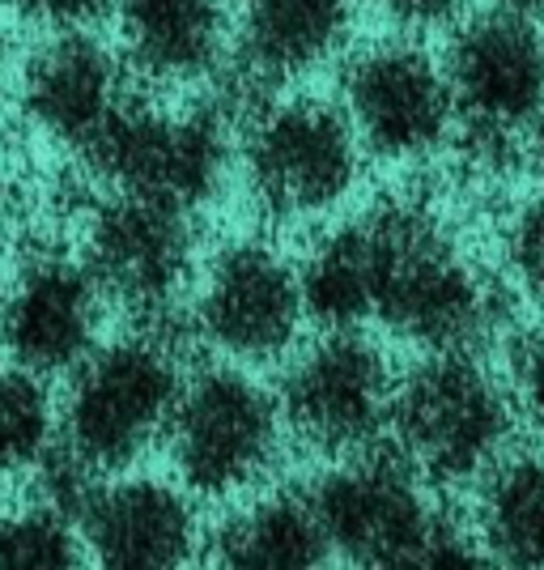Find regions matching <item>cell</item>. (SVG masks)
I'll return each instance as SVG.
<instances>
[{
    "label": "cell",
    "mask_w": 544,
    "mask_h": 570,
    "mask_svg": "<svg viewBox=\"0 0 544 570\" xmlns=\"http://www.w3.org/2000/svg\"><path fill=\"white\" fill-rule=\"evenodd\" d=\"M196 320L230 362L285 357L307 320L298 268L268 243H230L205 273Z\"/></svg>",
    "instance_id": "obj_11"
},
{
    "label": "cell",
    "mask_w": 544,
    "mask_h": 570,
    "mask_svg": "<svg viewBox=\"0 0 544 570\" xmlns=\"http://www.w3.org/2000/svg\"><path fill=\"white\" fill-rule=\"evenodd\" d=\"M375 4L400 26H438L464 9V0H375Z\"/></svg>",
    "instance_id": "obj_26"
},
{
    "label": "cell",
    "mask_w": 544,
    "mask_h": 570,
    "mask_svg": "<svg viewBox=\"0 0 544 570\" xmlns=\"http://www.w3.org/2000/svg\"><path fill=\"white\" fill-rule=\"evenodd\" d=\"M123 56L162 86H188L221 65L226 13L221 0H116Z\"/></svg>",
    "instance_id": "obj_16"
},
{
    "label": "cell",
    "mask_w": 544,
    "mask_h": 570,
    "mask_svg": "<svg viewBox=\"0 0 544 570\" xmlns=\"http://www.w3.org/2000/svg\"><path fill=\"white\" fill-rule=\"evenodd\" d=\"M502 9H515V13L536 18V13H544V0H502Z\"/></svg>",
    "instance_id": "obj_28"
},
{
    "label": "cell",
    "mask_w": 544,
    "mask_h": 570,
    "mask_svg": "<svg viewBox=\"0 0 544 570\" xmlns=\"http://www.w3.org/2000/svg\"><path fill=\"white\" fill-rule=\"evenodd\" d=\"M379 273L375 320L422 350H473L494 324V289L455 238L413 205L370 209Z\"/></svg>",
    "instance_id": "obj_2"
},
{
    "label": "cell",
    "mask_w": 544,
    "mask_h": 570,
    "mask_svg": "<svg viewBox=\"0 0 544 570\" xmlns=\"http://www.w3.org/2000/svg\"><path fill=\"white\" fill-rule=\"evenodd\" d=\"M0 298H4V289H0Z\"/></svg>",
    "instance_id": "obj_30"
},
{
    "label": "cell",
    "mask_w": 544,
    "mask_h": 570,
    "mask_svg": "<svg viewBox=\"0 0 544 570\" xmlns=\"http://www.w3.org/2000/svg\"><path fill=\"white\" fill-rule=\"evenodd\" d=\"M481 537L506 567H544V460H497L485 473Z\"/></svg>",
    "instance_id": "obj_20"
},
{
    "label": "cell",
    "mask_w": 544,
    "mask_h": 570,
    "mask_svg": "<svg viewBox=\"0 0 544 570\" xmlns=\"http://www.w3.org/2000/svg\"><path fill=\"white\" fill-rule=\"evenodd\" d=\"M86 264L102 294L119 298L137 315H162L175 307L191 273L188 209L119 191L90 217Z\"/></svg>",
    "instance_id": "obj_12"
},
{
    "label": "cell",
    "mask_w": 544,
    "mask_h": 570,
    "mask_svg": "<svg viewBox=\"0 0 544 570\" xmlns=\"http://www.w3.org/2000/svg\"><path fill=\"white\" fill-rule=\"evenodd\" d=\"M56 452V404L43 375L0 366V476L34 473Z\"/></svg>",
    "instance_id": "obj_21"
},
{
    "label": "cell",
    "mask_w": 544,
    "mask_h": 570,
    "mask_svg": "<svg viewBox=\"0 0 544 570\" xmlns=\"http://www.w3.org/2000/svg\"><path fill=\"white\" fill-rule=\"evenodd\" d=\"M281 430V401L260 380L243 366H205L179 387L166 439L191 494L235 499L273 473Z\"/></svg>",
    "instance_id": "obj_5"
},
{
    "label": "cell",
    "mask_w": 544,
    "mask_h": 570,
    "mask_svg": "<svg viewBox=\"0 0 544 570\" xmlns=\"http://www.w3.org/2000/svg\"><path fill=\"white\" fill-rule=\"evenodd\" d=\"M77 528L86 549L111 570H175L200 549V520L188 494L154 476L95 485Z\"/></svg>",
    "instance_id": "obj_14"
},
{
    "label": "cell",
    "mask_w": 544,
    "mask_h": 570,
    "mask_svg": "<svg viewBox=\"0 0 544 570\" xmlns=\"http://www.w3.org/2000/svg\"><path fill=\"white\" fill-rule=\"evenodd\" d=\"M81 567V528L69 511L34 499L0 515V570Z\"/></svg>",
    "instance_id": "obj_22"
},
{
    "label": "cell",
    "mask_w": 544,
    "mask_h": 570,
    "mask_svg": "<svg viewBox=\"0 0 544 570\" xmlns=\"http://www.w3.org/2000/svg\"><path fill=\"white\" fill-rule=\"evenodd\" d=\"M400 455L438 485L485 476L511 434V404L468 350H429L392 392Z\"/></svg>",
    "instance_id": "obj_4"
},
{
    "label": "cell",
    "mask_w": 544,
    "mask_h": 570,
    "mask_svg": "<svg viewBox=\"0 0 544 570\" xmlns=\"http://www.w3.org/2000/svg\"><path fill=\"white\" fill-rule=\"evenodd\" d=\"M354 26V0H247L238 60L251 81H294L328 65Z\"/></svg>",
    "instance_id": "obj_17"
},
{
    "label": "cell",
    "mask_w": 544,
    "mask_h": 570,
    "mask_svg": "<svg viewBox=\"0 0 544 570\" xmlns=\"http://www.w3.org/2000/svg\"><path fill=\"white\" fill-rule=\"evenodd\" d=\"M90 154L119 191L149 196L191 214L209 205L226 184L230 132L226 116L209 107L166 111V107L123 102Z\"/></svg>",
    "instance_id": "obj_7"
},
{
    "label": "cell",
    "mask_w": 544,
    "mask_h": 570,
    "mask_svg": "<svg viewBox=\"0 0 544 570\" xmlns=\"http://www.w3.org/2000/svg\"><path fill=\"white\" fill-rule=\"evenodd\" d=\"M119 60L95 35L56 30L22 69V107L48 137L77 149H95L107 124L123 107Z\"/></svg>",
    "instance_id": "obj_15"
},
{
    "label": "cell",
    "mask_w": 544,
    "mask_h": 570,
    "mask_svg": "<svg viewBox=\"0 0 544 570\" xmlns=\"http://www.w3.org/2000/svg\"><path fill=\"white\" fill-rule=\"evenodd\" d=\"M392 366L375 341L354 328H328L307 354L294 357L281 383V417L298 439L332 455L375 443L392 413Z\"/></svg>",
    "instance_id": "obj_9"
},
{
    "label": "cell",
    "mask_w": 544,
    "mask_h": 570,
    "mask_svg": "<svg viewBox=\"0 0 544 570\" xmlns=\"http://www.w3.org/2000/svg\"><path fill=\"white\" fill-rule=\"evenodd\" d=\"M532 163H536V170H541V179H544V111L536 116V124H532Z\"/></svg>",
    "instance_id": "obj_27"
},
{
    "label": "cell",
    "mask_w": 544,
    "mask_h": 570,
    "mask_svg": "<svg viewBox=\"0 0 544 570\" xmlns=\"http://www.w3.org/2000/svg\"><path fill=\"white\" fill-rule=\"evenodd\" d=\"M515 380H520V401L532 417V426L544 434V336H532L520 350Z\"/></svg>",
    "instance_id": "obj_25"
},
{
    "label": "cell",
    "mask_w": 544,
    "mask_h": 570,
    "mask_svg": "<svg viewBox=\"0 0 544 570\" xmlns=\"http://www.w3.org/2000/svg\"><path fill=\"white\" fill-rule=\"evenodd\" d=\"M0 69H4V43H0Z\"/></svg>",
    "instance_id": "obj_29"
},
{
    "label": "cell",
    "mask_w": 544,
    "mask_h": 570,
    "mask_svg": "<svg viewBox=\"0 0 544 570\" xmlns=\"http://www.w3.org/2000/svg\"><path fill=\"white\" fill-rule=\"evenodd\" d=\"M18 18L34 26H48V30H77V26L95 22L98 9L107 0H4Z\"/></svg>",
    "instance_id": "obj_24"
},
{
    "label": "cell",
    "mask_w": 544,
    "mask_h": 570,
    "mask_svg": "<svg viewBox=\"0 0 544 570\" xmlns=\"http://www.w3.org/2000/svg\"><path fill=\"white\" fill-rule=\"evenodd\" d=\"M332 553L357 567H473V541L434 511L404 455L349 452L310 490Z\"/></svg>",
    "instance_id": "obj_1"
},
{
    "label": "cell",
    "mask_w": 544,
    "mask_h": 570,
    "mask_svg": "<svg viewBox=\"0 0 544 570\" xmlns=\"http://www.w3.org/2000/svg\"><path fill=\"white\" fill-rule=\"evenodd\" d=\"M455 119L476 145H506L544 111V35L527 13L489 9L459 26L447 51Z\"/></svg>",
    "instance_id": "obj_8"
},
{
    "label": "cell",
    "mask_w": 544,
    "mask_h": 570,
    "mask_svg": "<svg viewBox=\"0 0 544 570\" xmlns=\"http://www.w3.org/2000/svg\"><path fill=\"white\" fill-rule=\"evenodd\" d=\"M375 273H379V243L375 217L362 214L336 226L328 238L298 268L307 315L324 328H357L375 320Z\"/></svg>",
    "instance_id": "obj_19"
},
{
    "label": "cell",
    "mask_w": 544,
    "mask_h": 570,
    "mask_svg": "<svg viewBox=\"0 0 544 570\" xmlns=\"http://www.w3.org/2000/svg\"><path fill=\"white\" fill-rule=\"evenodd\" d=\"M209 553L230 570H315L328 562L332 546L310 494L277 490L217 523Z\"/></svg>",
    "instance_id": "obj_18"
},
{
    "label": "cell",
    "mask_w": 544,
    "mask_h": 570,
    "mask_svg": "<svg viewBox=\"0 0 544 570\" xmlns=\"http://www.w3.org/2000/svg\"><path fill=\"white\" fill-rule=\"evenodd\" d=\"M98 324L102 285L69 256H34L0 298V341L34 375L72 371L98 345Z\"/></svg>",
    "instance_id": "obj_13"
},
{
    "label": "cell",
    "mask_w": 544,
    "mask_h": 570,
    "mask_svg": "<svg viewBox=\"0 0 544 570\" xmlns=\"http://www.w3.org/2000/svg\"><path fill=\"white\" fill-rule=\"evenodd\" d=\"M179 387L184 375L162 336L137 333L95 345L72 366L60 448L95 476L123 473L166 434Z\"/></svg>",
    "instance_id": "obj_3"
},
{
    "label": "cell",
    "mask_w": 544,
    "mask_h": 570,
    "mask_svg": "<svg viewBox=\"0 0 544 570\" xmlns=\"http://www.w3.org/2000/svg\"><path fill=\"white\" fill-rule=\"evenodd\" d=\"M345 119L357 141L392 163L426 158L455 124L447 72L413 43H375L345 69Z\"/></svg>",
    "instance_id": "obj_10"
},
{
    "label": "cell",
    "mask_w": 544,
    "mask_h": 570,
    "mask_svg": "<svg viewBox=\"0 0 544 570\" xmlns=\"http://www.w3.org/2000/svg\"><path fill=\"white\" fill-rule=\"evenodd\" d=\"M506 252H511L515 277L527 285V294L536 303H544V200L515 217L511 238H506Z\"/></svg>",
    "instance_id": "obj_23"
},
{
    "label": "cell",
    "mask_w": 544,
    "mask_h": 570,
    "mask_svg": "<svg viewBox=\"0 0 544 570\" xmlns=\"http://www.w3.org/2000/svg\"><path fill=\"white\" fill-rule=\"evenodd\" d=\"M362 141L345 111L319 98H289L268 107L243 145V170L268 214L319 217L357 184Z\"/></svg>",
    "instance_id": "obj_6"
}]
</instances>
